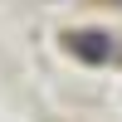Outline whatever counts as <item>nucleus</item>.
Returning <instances> with one entry per match:
<instances>
[{
    "mask_svg": "<svg viewBox=\"0 0 122 122\" xmlns=\"http://www.w3.org/2000/svg\"><path fill=\"white\" fill-rule=\"evenodd\" d=\"M68 44H73V49H78L83 59H107V54H112V39H107V34H98V29L68 34Z\"/></svg>",
    "mask_w": 122,
    "mask_h": 122,
    "instance_id": "obj_1",
    "label": "nucleus"
}]
</instances>
